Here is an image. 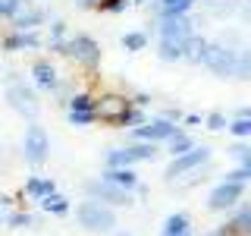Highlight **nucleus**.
Masks as SVG:
<instances>
[{"label":"nucleus","instance_id":"1","mask_svg":"<svg viewBox=\"0 0 251 236\" xmlns=\"http://www.w3.org/2000/svg\"><path fill=\"white\" fill-rule=\"evenodd\" d=\"M3 88H6V104H10L22 120H28V123L38 120V114H41V101H38V88H35V85H28L19 73H10L6 82H3Z\"/></svg>","mask_w":251,"mask_h":236},{"label":"nucleus","instance_id":"2","mask_svg":"<svg viewBox=\"0 0 251 236\" xmlns=\"http://www.w3.org/2000/svg\"><path fill=\"white\" fill-rule=\"evenodd\" d=\"M154 31H157V38H160L163 44H173V47H179V51L185 54L188 38H192L198 29H195V19H188V13H163V16H157Z\"/></svg>","mask_w":251,"mask_h":236},{"label":"nucleus","instance_id":"3","mask_svg":"<svg viewBox=\"0 0 251 236\" xmlns=\"http://www.w3.org/2000/svg\"><path fill=\"white\" fill-rule=\"evenodd\" d=\"M75 220H78V227L88 230V233H113L116 227H120L116 224V208H110L104 202H94V199L78 202Z\"/></svg>","mask_w":251,"mask_h":236},{"label":"nucleus","instance_id":"4","mask_svg":"<svg viewBox=\"0 0 251 236\" xmlns=\"http://www.w3.org/2000/svg\"><path fill=\"white\" fill-rule=\"evenodd\" d=\"M82 192H85V199L104 202V205H110V208H132V205H135V192H129V189L110 183V179H104V177L85 179V183H82Z\"/></svg>","mask_w":251,"mask_h":236},{"label":"nucleus","instance_id":"5","mask_svg":"<svg viewBox=\"0 0 251 236\" xmlns=\"http://www.w3.org/2000/svg\"><path fill=\"white\" fill-rule=\"evenodd\" d=\"M201 66L214 76H223V79H235L239 76V51L235 47H226V44H217V41H207L201 54Z\"/></svg>","mask_w":251,"mask_h":236},{"label":"nucleus","instance_id":"6","mask_svg":"<svg viewBox=\"0 0 251 236\" xmlns=\"http://www.w3.org/2000/svg\"><path fill=\"white\" fill-rule=\"evenodd\" d=\"M22 157H25L28 167H44L47 157H50V136L38 120H31L25 126V136H22Z\"/></svg>","mask_w":251,"mask_h":236},{"label":"nucleus","instance_id":"7","mask_svg":"<svg viewBox=\"0 0 251 236\" xmlns=\"http://www.w3.org/2000/svg\"><path fill=\"white\" fill-rule=\"evenodd\" d=\"M157 145L154 142H129L123 148H107L104 154V167H135V164L154 161Z\"/></svg>","mask_w":251,"mask_h":236},{"label":"nucleus","instance_id":"8","mask_svg":"<svg viewBox=\"0 0 251 236\" xmlns=\"http://www.w3.org/2000/svg\"><path fill=\"white\" fill-rule=\"evenodd\" d=\"M210 157H214V148H210V145H195V148H188V151L170 157L167 170H163V179H167V183H176L179 177H185V173H192V170L204 167V164H210Z\"/></svg>","mask_w":251,"mask_h":236},{"label":"nucleus","instance_id":"9","mask_svg":"<svg viewBox=\"0 0 251 236\" xmlns=\"http://www.w3.org/2000/svg\"><path fill=\"white\" fill-rule=\"evenodd\" d=\"M100 44L94 41L91 35H69V54H66V60H73L78 63V66L85 69V73H94V69L100 66Z\"/></svg>","mask_w":251,"mask_h":236},{"label":"nucleus","instance_id":"10","mask_svg":"<svg viewBox=\"0 0 251 236\" xmlns=\"http://www.w3.org/2000/svg\"><path fill=\"white\" fill-rule=\"evenodd\" d=\"M242 195H245V183H232V179H220V183L210 186L207 192V202H204V208L207 211H232L235 205L242 202Z\"/></svg>","mask_w":251,"mask_h":236},{"label":"nucleus","instance_id":"11","mask_svg":"<svg viewBox=\"0 0 251 236\" xmlns=\"http://www.w3.org/2000/svg\"><path fill=\"white\" fill-rule=\"evenodd\" d=\"M179 129H182V126H176L173 120H167V117H154V120H148V123L135 126V129H129V136H132V142H154V145H167Z\"/></svg>","mask_w":251,"mask_h":236},{"label":"nucleus","instance_id":"12","mask_svg":"<svg viewBox=\"0 0 251 236\" xmlns=\"http://www.w3.org/2000/svg\"><path fill=\"white\" fill-rule=\"evenodd\" d=\"M132 101L123 98V94H104V98H98V104H94V114H98V123H107V126H116L120 129L123 117L129 114Z\"/></svg>","mask_w":251,"mask_h":236},{"label":"nucleus","instance_id":"13","mask_svg":"<svg viewBox=\"0 0 251 236\" xmlns=\"http://www.w3.org/2000/svg\"><path fill=\"white\" fill-rule=\"evenodd\" d=\"M0 47H3L6 54H22V51H38L41 47V35H38V29H10L3 38H0Z\"/></svg>","mask_w":251,"mask_h":236},{"label":"nucleus","instance_id":"14","mask_svg":"<svg viewBox=\"0 0 251 236\" xmlns=\"http://www.w3.org/2000/svg\"><path fill=\"white\" fill-rule=\"evenodd\" d=\"M60 73H57V66H53L47 57H38L35 63H31V85H35L38 91H57V85H60Z\"/></svg>","mask_w":251,"mask_h":236},{"label":"nucleus","instance_id":"15","mask_svg":"<svg viewBox=\"0 0 251 236\" xmlns=\"http://www.w3.org/2000/svg\"><path fill=\"white\" fill-rule=\"evenodd\" d=\"M226 236H251V202H239L223 224Z\"/></svg>","mask_w":251,"mask_h":236},{"label":"nucleus","instance_id":"16","mask_svg":"<svg viewBox=\"0 0 251 236\" xmlns=\"http://www.w3.org/2000/svg\"><path fill=\"white\" fill-rule=\"evenodd\" d=\"M50 19V13L44 10V6H35V3H28V6H22L19 13L10 19V29H38V26H44V22Z\"/></svg>","mask_w":251,"mask_h":236},{"label":"nucleus","instance_id":"17","mask_svg":"<svg viewBox=\"0 0 251 236\" xmlns=\"http://www.w3.org/2000/svg\"><path fill=\"white\" fill-rule=\"evenodd\" d=\"M160 236H195V224L185 211H173V214L163 220Z\"/></svg>","mask_w":251,"mask_h":236},{"label":"nucleus","instance_id":"18","mask_svg":"<svg viewBox=\"0 0 251 236\" xmlns=\"http://www.w3.org/2000/svg\"><path fill=\"white\" fill-rule=\"evenodd\" d=\"M50 192H57V183H53L50 177H28L25 179V186H22V195L25 199H31V202H41V199H47Z\"/></svg>","mask_w":251,"mask_h":236},{"label":"nucleus","instance_id":"19","mask_svg":"<svg viewBox=\"0 0 251 236\" xmlns=\"http://www.w3.org/2000/svg\"><path fill=\"white\" fill-rule=\"evenodd\" d=\"M100 177L110 179V183H116V186H123V189H129V192H135L138 183H141V177L135 173V167H104Z\"/></svg>","mask_w":251,"mask_h":236},{"label":"nucleus","instance_id":"20","mask_svg":"<svg viewBox=\"0 0 251 236\" xmlns=\"http://www.w3.org/2000/svg\"><path fill=\"white\" fill-rule=\"evenodd\" d=\"M94 104H98V94H91V91H75L63 107H66V114H94Z\"/></svg>","mask_w":251,"mask_h":236},{"label":"nucleus","instance_id":"21","mask_svg":"<svg viewBox=\"0 0 251 236\" xmlns=\"http://www.w3.org/2000/svg\"><path fill=\"white\" fill-rule=\"evenodd\" d=\"M38 208L44 211V214H53V217H66L69 214V199L63 192H50L47 199L38 202Z\"/></svg>","mask_w":251,"mask_h":236},{"label":"nucleus","instance_id":"22","mask_svg":"<svg viewBox=\"0 0 251 236\" xmlns=\"http://www.w3.org/2000/svg\"><path fill=\"white\" fill-rule=\"evenodd\" d=\"M204 47H207V38H204L201 31H195V35L188 38V44H185L182 60H185V63H192V66H201V54H204Z\"/></svg>","mask_w":251,"mask_h":236},{"label":"nucleus","instance_id":"23","mask_svg":"<svg viewBox=\"0 0 251 236\" xmlns=\"http://www.w3.org/2000/svg\"><path fill=\"white\" fill-rule=\"evenodd\" d=\"M195 145H198V142L188 136L185 129H179L176 136L167 142V154H170V157H176V154H182V151H188V148H195Z\"/></svg>","mask_w":251,"mask_h":236},{"label":"nucleus","instance_id":"24","mask_svg":"<svg viewBox=\"0 0 251 236\" xmlns=\"http://www.w3.org/2000/svg\"><path fill=\"white\" fill-rule=\"evenodd\" d=\"M198 0H157L154 3V13L163 16V13H188Z\"/></svg>","mask_w":251,"mask_h":236},{"label":"nucleus","instance_id":"25","mask_svg":"<svg viewBox=\"0 0 251 236\" xmlns=\"http://www.w3.org/2000/svg\"><path fill=\"white\" fill-rule=\"evenodd\" d=\"M226 154H229L239 167H251V145H248L245 139H239L235 145H229V151H226Z\"/></svg>","mask_w":251,"mask_h":236},{"label":"nucleus","instance_id":"26","mask_svg":"<svg viewBox=\"0 0 251 236\" xmlns=\"http://www.w3.org/2000/svg\"><path fill=\"white\" fill-rule=\"evenodd\" d=\"M123 47H126V51H132V54L145 51V47H148V31H141V29L126 31V35H123Z\"/></svg>","mask_w":251,"mask_h":236},{"label":"nucleus","instance_id":"27","mask_svg":"<svg viewBox=\"0 0 251 236\" xmlns=\"http://www.w3.org/2000/svg\"><path fill=\"white\" fill-rule=\"evenodd\" d=\"M38 220L28 214V211H6V227H13V230H28V227H35Z\"/></svg>","mask_w":251,"mask_h":236},{"label":"nucleus","instance_id":"28","mask_svg":"<svg viewBox=\"0 0 251 236\" xmlns=\"http://www.w3.org/2000/svg\"><path fill=\"white\" fill-rule=\"evenodd\" d=\"M141 123H148V117H145V107H135V104H132V107H129V114L123 117L120 129H135V126H141Z\"/></svg>","mask_w":251,"mask_h":236},{"label":"nucleus","instance_id":"29","mask_svg":"<svg viewBox=\"0 0 251 236\" xmlns=\"http://www.w3.org/2000/svg\"><path fill=\"white\" fill-rule=\"evenodd\" d=\"M226 129H229L235 139H248L251 136V117H232Z\"/></svg>","mask_w":251,"mask_h":236},{"label":"nucleus","instance_id":"30","mask_svg":"<svg viewBox=\"0 0 251 236\" xmlns=\"http://www.w3.org/2000/svg\"><path fill=\"white\" fill-rule=\"evenodd\" d=\"M132 6V0H100V6L98 10L100 13H107V16H120V13H126Z\"/></svg>","mask_w":251,"mask_h":236},{"label":"nucleus","instance_id":"31","mask_svg":"<svg viewBox=\"0 0 251 236\" xmlns=\"http://www.w3.org/2000/svg\"><path fill=\"white\" fill-rule=\"evenodd\" d=\"M204 123H207V129H210V132H223L226 126H229V117L220 114V110H214V114L204 117Z\"/></svg>","mask_w":251,"mask_h":236},{"label":"nucleus","instance_id":"32","mask_svg":"<svg viewBox=\"0 0 251 236\" xmlns=\"http://www.w3.org/2000/svg\"><path fill=\"white\" fill-rule=\"evenodd\" d=\"M66 120L78 126V129H85V126H94L98 123V114H66Z\"/></svg>","mask_w":251,"mask_h":236},{"label":"nucleus","instance_id":"33","mask_svg":"<svg viewBox=\"0 0 251 236\" xmlns=\"http://www.w3.org/2000/svg\"><path fill=\"white\" fill-rule=\"evenodd\" d=\"M223 179H232V183H248V179H251V167H239V164H235L229 173H223Z\"/></svg>","mask_w":251,"mask_h":236},{"label":"nucleus","instance_id":"34","mask_svg":"<svg viewBox=\"0 0 251 236\" xmlns=\"http://www.w3.org/2000/svg\"><path fill=\"white\" fill-rule=\"evenodd\" d=\"M63 38H69V29L63 19H50V41H63Z\"/></svg>","mask_w":251,"mask_h":236},{"label":"nucleus","instance_id":"35","mask_svg":"<svg viewBox=\"0 0 251 236\" xmlns=\"http://www.w3.org/2000/svg\"><path fill=\"white\" fill-rule=\"evenodd\" d=\"M3 3H6V6H10V10H13V16H16V13H19V10H22V6H28V3H31V0H3Z\"/></svg>","mask_w":251,"mask_h":236},{"label":"nucleus","instance_id":"36","mask_svg":"<svg viewBox=\"0 0 251 236\" xmlns=\"http://www.w3.org/2000/svg\"><path fill=\"white\" fill-rule=\"evenodd\" d=\"M182 123H185V126H201V123H204V117H201V114H185V117H182Z\"/></svg>","mask_w":251,"mask_h":236},{"label":"nucleus","instance_id":"37","mask_svg":"<svg viewBox=\"0 0 251 236\" xmlns=\"http://www.w3.org/2000/svg\"><path fill=\"white\" fill-rule=\"evenodd\" d=\"M75 6H78V10H98L100 0H75Z\"/></svg>","mask_w":251,"mask_h":236},{"label":"nucleus","instance_id":"38","mask_svg":"<svg viewBox=\"0 0 251 236\" xmlns=\"http://www.w3.org/2000/svg\"><path fill=\"white\" fill-rule=\"evenodd\" d=\"M132 104H135V107H148V104H151V94H135Z\"/></svg>","mask_w":251,"mask_h":236},{"label":"nucleus","instance_id":"39","mask_svg":"<svg viewBox=\"0 0 251 236\" xmlns=\"http://www.w3.org/2000/svg\"><path fill=\"white\" fill-rule=\"evenodd\" d=\"M0 19H6V22H10V19H13V10H10V6H6V3H3V0H0Z\"/></svg>","mask_w":251,"mask_h":236},{"label":"nucleus","instance_id":"40","mask_svg":"<svg viewBox=\"0 0 251 236\" xmlns=\"http://www.w3.org/2000/svg\"><path fill=\"white\" fill-rule=\"evenodd\" d=\"M232 117H251V107H235Z\"/></svg>","mask_w":251,"mask_h":236},{"label":"nucleus","instance_id":"41","mask_svg":"<svg viewBox=\"0 0 251 236\" xmlns=\"http://www.w3.org/2000/svg\"><path fill=\"white\" fill-rule=\"evenodd\" d=\"M110 236H132V233H129V230H113Z\"/></svg>","mask_w":251,"mask_h":236},{"label":"nucleus","instance_id":"42","mask_svg":"<svg viewBox=\"0 0 251 236\" xmlns=\"http://www.w3.org/2000/svg\"><path fill=\"white\" fill-rule=\"evenodd\" d=\"M132 3H135V6H145V3H151V0H132Z\"/></svg>","mask_w":251,"mask_h":236},{"label":"nucleus","instance_id":"43","mask_svg":"<svg viewBox=\"0 0 251 236\" xmlns=\"http://www.w3.org/2000/svg\"><path fill=\"white\" fill-rule=\"evenodd\" d=\"M0 224H6V211H0Z\"/></svg>","mask_w":251,"mask_h":236}]
</instances>
